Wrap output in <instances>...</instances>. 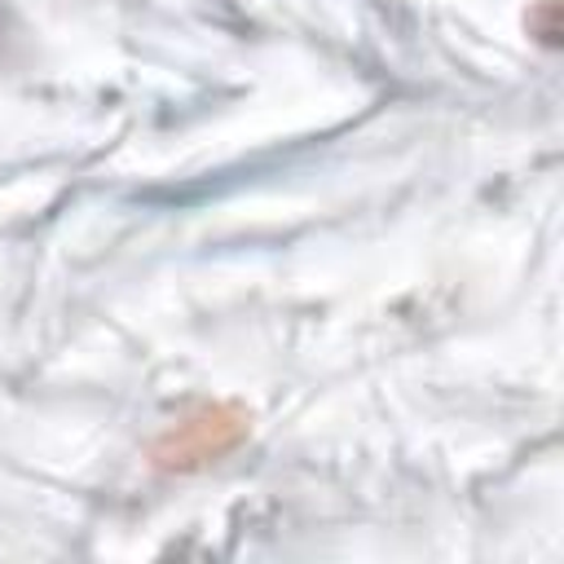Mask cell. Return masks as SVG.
<instances>
[{
  "mask_svg": "<svg viewBox=\"0 0 564 564\" xmlns=\"http://www.w3.org/2000/svg\"><path fill=\"white\" fill-rule=\"evenodd\" d=\"M251 432V414L234 401H189L150 441V463L167 476H194L229 458Z\"/></svg>",
  "mask_w": 564,
  "mask_h": 564,
  "instance_id": "6da1fadb",
  "label": "cell"
},
{
  "mask_svg": "<svg viewBox=\"0 0 564 564\" xmlns=\"http://www.w3.org/2000/svg\"><path fill=\"white\" fill-rule=\"evenodd\" d=\"M529 31L542 44H555L560 40V0H538V9L529 13Z\"/></svg>",
  "mask_w": 564,
  "mask_h": 564,
  "instance_id": "7a4b0ae2",
  "label": "cell"
}]
</instances>
